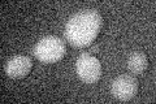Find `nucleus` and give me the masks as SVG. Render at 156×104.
I'll use <instances>...</instances> for the list:
<instances>
[{
	"instance_id": "f257e3e1",
	"label": "nucleus",
	"mask_w": 156,
	"mask_h": 104,
	"mask_svg": "<svg viewBox=\"0 0 156 104\" xmlns=\"http://www.w3.org/2000/svg\"><path fill=\"white\" fill-rule=\"evenodd\" d=\"M103 26V17L95 9H85L74 14L65 26L66 42L76 48L91 46Z\"/></svg>"
},
{
	"instance_id": "f03ea898",
	"label": "nucleus",
	"mask_w": 156,
	"mask_h": 104,
	"mask_svg": "<svg viewBox=\"0 0 156 104\" xmlns=\"http://www.w3.org/2000/svg\"><path fill=\"white\" fill-rule=\"evenodd\" d=\"M66 44L58 37H46L41 39L34 47V56L37 60L44 64H52L60 61L65 56Z\"/></svg>"
},
{
	"instance_id": "7ed1b4c3",
	"label": "nucleus",
	"mask_w": 156,
	"mask_h": 104,
	"mask_svg": "<svg viewBox=\"0 0 156 104\" xmlns=\"http://www.w3.org/2000/svg\"><path fill=\"white\" fill-rule=\"evenodd\" d=\"M78 77L85 83H96L101 77V64L92 53H82L76 61Z\"/></svg>"
},
{
	"instance_id": "20e7f679",
	"label": "nucleus",
	"mask_w": 156,
	"mask_h": 104,
	"mask_svg": "<svg viewBox=\"0 0 156 104\" xmlns=\"http://www.w3.org/2000/svg\"><path fill=\"white\" fill-rule=\"evenodd\" d=\"M138 92V81L130 74L117 77L112 83V94L120 102H129Z\"/></svg>"
},
{
	"instance_id": "39448f33",
	"label": "nucleus",
	"mask_w": 156,
	"mask_h": 104,
	"mask_svg": "<svg viewBox=\"0 0 156 104\" xmlns=\"http://www.w3.org/2000/svg\"><path fill=\"white\" fill-rule=\"evenodd\" d=\"M33 68V61L29 56L25 55H18L12 57L11 60L7 63L5 73L8 77L18 80V78H23L30 73Z\"/></svg>"
},
{
	"instance_id": "423d86ee",
	"label": "nucleus",
	"mask_w": 156,
	"mask_h": 104,
	"mask_svg": "<svg viewBox=\"0 0 156 104\" xmlns=\"http://www.w3.org/2000/svg\"><path fill=\"white\" fill-rule=\"evenodd\" d=\"M147 66H148V60H147V56L143 52H139V51L134 52L128 59V69L130 70V73L135 74V76L143 74Z\"/></svg>"
}]
</instances>
